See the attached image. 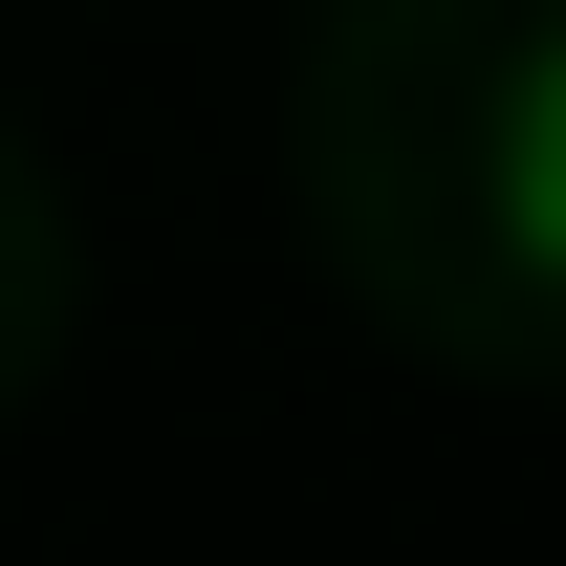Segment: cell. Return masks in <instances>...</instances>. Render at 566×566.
Here are the masks:
<instances>
[{
	"instance_id": "cell-1",
	"label": "cell",
	"mask_w": 566,
	"mask_h": 566,
	"mask_svg": "<svg viewBox=\"0 0 566 566\" xmlns=\"http://www.w3.org/2000/svg\"><path fill=\"white\" fill-rule=\"evenodd\" d=\"M501 240L566 283V44L523 66V109H501Z\"/></svg>"
}]
</instances>
